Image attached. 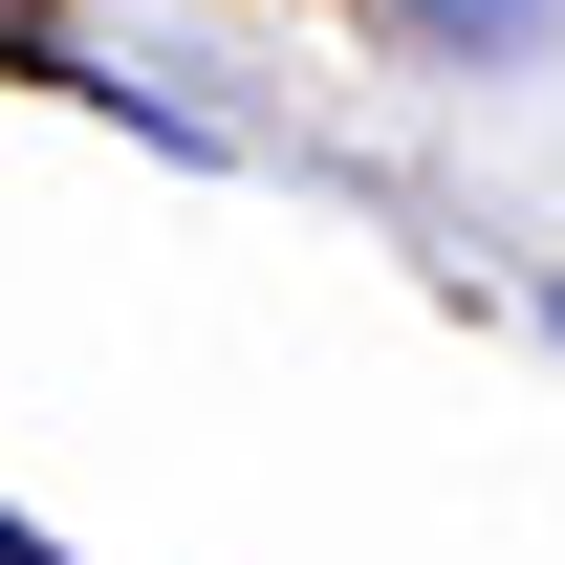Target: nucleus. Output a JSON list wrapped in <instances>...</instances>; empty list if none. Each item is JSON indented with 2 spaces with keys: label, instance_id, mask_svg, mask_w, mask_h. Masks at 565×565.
Returning a JSON list of instances; mask_svg holds the SVG:
<instances>
[{
  "label": "nucleus",
  "instance_id": "obj_1",
  "mask_svg": "<svg viewBox=\"0 0 565 565\" xmlns=\"http://www.w3.org/2000/svg\"><path fill=\"white\" fill-rule=\"evenodd\" d=\"M0 565H66V544H44V522H0Z\"/></svg>",
  "mask_w": 565,
  "mask_h": 565
}]
</instances>
